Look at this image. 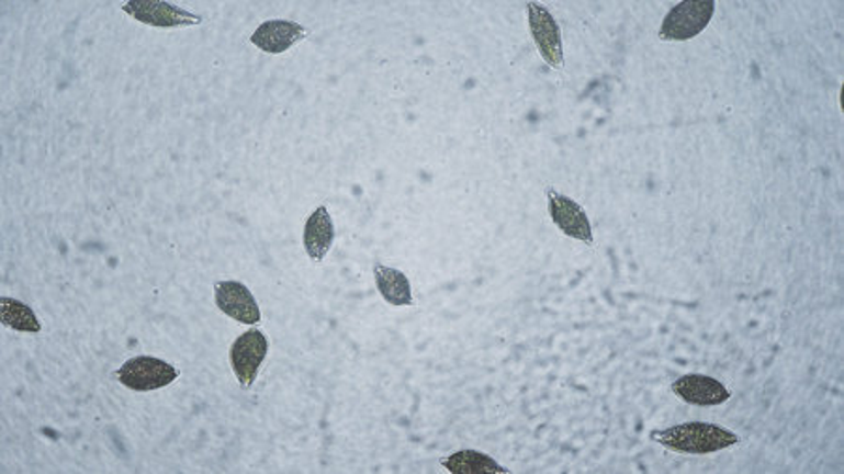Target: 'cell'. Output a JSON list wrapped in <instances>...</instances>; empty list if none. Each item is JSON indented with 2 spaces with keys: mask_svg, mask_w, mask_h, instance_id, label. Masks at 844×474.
I'll list each match as a JSON object with an SVG mask.
<instances>
[{
  "mask_svg": "<svg viewBox=\"0 0 844 474\" xmlns=\"http://www.w3.org/2000/svg\"><path fill=\"white\" fill-rule=\"evenodd\" d=\"M304 250L314 263H322L335 242V224L327 206H317L304 225Z\"/></svg>",
  "mask_w": 844,
  "mask_h": 474,
  "instance_id": "11",
  "label": "cell"
},
{
  "mask_svg": "<svg viewBox=\"0 0 844 474\" xmlns=\"http://www.w3.org/2000/svg\"><path fill=\"white\" fill-rule=\"evenodd\" d=\"M267 351H269V341L265 338V334L256 328L243 334L233 343L229 359H232L233 372L237 375V381L243 388H250L254 385Z\"/></svg>",
  "mask_w": 844,
  "mask_h": 474,
  "instance_id": "5",
  "label": "cell"
},
{
  "mask_svg": "<svg viewBox=\"0 0 844 474\" xmlns=\"http://www.w3.org/2000/svg\"><path fill=\"white\" fill-rule=\"evenodd\" d=\"M214 298L222 314L232 319L239 320L243 325H258L261 320L258 302L245 283L224 280L214 283Z\"/></svg>",
  "mask_w": 844,
  "mask_h": 474,
  "instance_id": "8",
  "label": "cell"
},
{
  "mask_svg": "<svg viewBox=\"0 0 844 474\" xmlns=\"http://www.w3.org/2000/svg\"><path fill=\"white\" fill-rule=\"evenodd\" d=\"M441 465L452 474H509V469L502 467L491 455L477 450H460L441 460Z\"/></svg>",
  "mask_w": 844,
  "mask_h": 474,
  "instance_id": "13",
  "label": "cell"
},
{
  "mask_svg": "<svg viewBox=\"0 0 844 474\" xmlns=\"http://www.w3.org/2000/svg\"><path fill=\"white\" fill-rule=\"evenodd\" d=\"M528 23L531 36L536 40L537 49L541 53L542 60L550 68L561 70L565 65L563 58V42H561V31L554 15L548 12L547 8L539 2H529Z\"/></svg>",
  "mask_w": 844,
  "mask_h": 474,
  "instance_id": "4",
  "label": "cell"
},
{
  "mask_svg": "<svg viewBox=\"0 0 844 474\" xmlns=\"http://www.w3.org/2000/svg\"><path fill=\"white\" fill-rule=\"evenodd\" d=\"M713 0H684L666 13L659 38L663 42H687L702 34L713 20Z\"/></svg>",
  "mask_w": 844,
  "mask_h": 474,
  "instance_id": "2",
  "label": "cell"
},
{
  "mask_svg": "<svg viewBox=\"0 0 844 474\" xmlns=\"http://www.w3.org/2000/svg\"><path fill=\"white\" fill-rule=\"evenodd\" d=\"M116 375L130 391L150 392L171 385L179 377V370L155 357H134L124 362Z\"/></svg>",
  "mask_w": 844,
  "mask_h": 474,
  "instance_id": "3",
  "label": "cell"
},
{
  "mask_svg": "<svg viewBox=\"0 0 844 474\" xmlns=\"http://www.w3.org/2000/svg\"><path fill=\"white\" fill-rule=\"evenodd\" d=\"M306 29L293 21H265L258 31L251 34V44L269 55H280L306 38Z\"/></svg>",
  "mask_w": 844,
  "mask_h": 474,
  "instance_id": "10",
  "label": "cell"
},
{
  "mask_svg": "<svg viewBox=\"0 0 844 474\" xmlns=\"http://www.w3.org/2000/svg\"><path fill=\"white\" fill-rule=\"evenodd\" d=\"M672 391L677 397H682L685 404L696 407H716L730 399V391L721 381L700 373H689L676 379L672 383Z\"/></svg>",
  "mask_w": 844,
  "mask_h": 474,
  "instance_id": "9",
  "label": "cell"
},
{
  "mask_svg": "<svg viewBox=\"0 0 844 474\" xmlns=\"http://www.w3.org/2000/svg\"><path fill=\"white\" fill-rule=\"evenodd\" d=\"M375 285L391 306H413L412 283L404 272L385 264H375Z\"/></svg>",
  "mask_w": 844,
  "mask_h": 474,
  "instance_id": "12",
  "label": "cell"
},
{
  "mask_svg": "<svg viewBox=\"0 0 844 474\" xmlns=\"http://www.w3.org/2000/svg\"><path fill=\"white\" fill-rule=\"evenodd\" d=\"M651 439L677 454H713L740 444V437L722 426L708 422L677 424L666 430L651 431Z\"/></svg>",
  "mask_w": 844,
  "mask_h": 474,
  "instance_id": "1",
  "label": "cell"
},
{
  "mask_svg": "<svg viewBox=\"0 0 844 474\" xmlns=\"http://www.w3.org/2000/svg\"><path fill=\"white\" fill-rule=\"evenodd\" d=\"M0 306H2V325L4 327L20 330V332H40L42 330L38 317L23 302L4 296Z\"/></svg>",
  "mask_w": 844,
  "mask_h": 474,
  "instance_id": "14",
  "label": "cell"
},
{
  "mask_svg": "<svg viewBox=\"0 0 844 474\" xmlns=\"http://www.w3.org/2000/svg\"><path fill=\"white\" fill-rule=\"evenodd\" d=\"M548 212L550 218L558 225L563 235L581 240V242L594 244V232H592V222L587 218L586 211L582 208L576 201L555 192L552 188L547 190Z\"/></svg>",
  "mask_w": 844,
  "mask_h": 474,
  "instance_id": "6",
  "label": "cell"
},
{
  "mask_svg": "<svg viewBox=\"0 0 844 474\" xmlns=\"http://www.w3.org/2000/svg\"><path fill=\"white\" fill-rule=\"evenodd\" d=\"M124 12L145 25L158 29H175V26H192L203 23V18L187 12L182 8L164 2V0H130L123 4Z\"/></svg>",
  "mask_w": 844,
  "mask_h": 474,
  "instance_id": "7",
  "label": "cell"
}]
</instances>
